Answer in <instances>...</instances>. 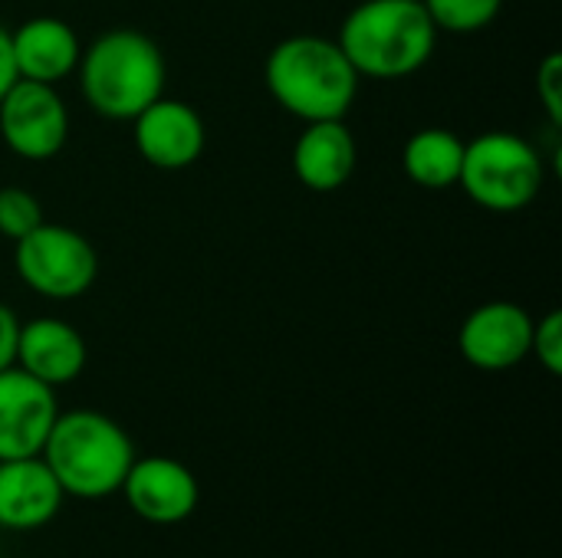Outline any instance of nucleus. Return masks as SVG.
<instances>
[{
    "label": "nucleus",
    "instance_id": "f257e3e1",
    "mask_svg": "<svg viewBox=\"0 0 562 558\" xmlns=\"http://www.w3.org/2000/svg\"><path fill=\"white\" fill-rule=\"evenodd\" d=\"M263 79L280 109L303 122H326L349 115L362 76L336 39L300 33L270 49Z\"/></svg>",
    "mask_w": 562,
    "mask_h": 558
},
{
    "label": "nucleus",
    "instance_id": "f03ea898",
    "mask_svg": "<svg viewBox=\"0 0 562 558\" xmlns=\"http://www.w3.org/2000/svg\"><path fill=\"white\" fill-rule=\"evenodd\" d=\"M79 89L92 112L112 122H132L165 95V56L142 30H105L79 56Z\"/></svg>",
    "mask_w": 562,
    "mask_h": 558
},
{
    "label": "nucleus",
    "instance_id": "7ed1b4c3",
    "mask_svg": "<svg viewBox=\"0 0 562 558\" xmlns=\"http://www.w3.org/2000/svg\"><path fill=\"white\" fill-rule=\"evenodd\" d=\"M56 483L72 500H105L122 490L135 460L132 437L102 411H59L40 451Z\"/></svg>",
    "mask_w": 562,
    "mask_h": 558
},
{
    "label": "nucleus",
    "instance_id": "20e7f679",
    "mask_svg": "<svg viewBox=\"0 0 562 558\" xmlns=\"http://www.w3.org/2000/svg\"><path fill=\"white\" fill-rule=\"evenodd\" d=\"M336 43L359 76L402 79L431 59L438 26L422 0H362L342 20Z\"/></svg>",
    "mask_w": 562,
    "mask_h": 558
},
{
    "label": "nucleus",
    "instance_id": "39448f33",
    "mask_svg": "<svg viewBox=\"0 0 562 558\" xmlns=\"http://www.w3.org/2000/svg\"><path fill=\"white\" fill-rule=\"evenodd\" d=\"M458 184L484 210L514 214L537 201L543 187V158L514 132H484L474 141H464Z\"/></svg>",
    "mask_w": 562,
    "mask_h": 558
},
{
    "label": "nucleus",
    "instance_id": "423d86ee",
    "mask_svg": "<svg viewBox=\"0 0 562 558\" xmlns=\"http://www.w3.org/2000/svg\"><path fill=\"white\" fill-rule=\"evenodd\" d=\"M13 243H16L13 263L20 280L46 299H59V303L79 299L92 289L99 276V257L92 243L72 227L43 220L40 227H33L26 237Z\"/></svg>",
    "mask_w": 562,
    "mask_h": 558
},
{
    "label": "nucleus",
    "instance_id": "0eeeda50",
    "mask_svg": "<svg viewBox=\"0 0 562 558\" xmlns=\"http://www.w3.org/2000/svg\"><path fill=\"white\" fill-rule=\"evenodd\" d=\"M0 138L23 161H49L69 138V112L56 86L16 79L0 99Z\"/></svg>",
    "mask_w": 562,
    "mask_h": 558
},
{
    "label": "nucleus",
    "instance_id": "6e6552de",
    "mask_svg": "<svg viewBox=\"0 0 562 558\" xmlns=\"http://www.w3.org/2000/svg\"><path fill=\"white\" fill-rule=\"evenodd\" d=\"M128 503V510L151 523V526H178L188 516H194L198 500H201V487L198 477L175 457H135L122 490H119Z\"/></svg>",
    "mask_w": 562,
    "mask_h": 558
},
{
    "label": "nucleus",
    "instance_id": "1a4fd4ad",
    "mask_svg": "<svg viewBox=\"0 0 562 558\" xmlns=\"http://www.w3.org/2000/svg\"><path fill=\"white\" fill-rule=\"evenodd\" d=\"M59 414L56 388L36 382L23 368L0 372V460L40 457Z\"/></svg>",
    "mask_w": 562,
    "mask_h": 558
},
{
    "label": "nucleus",
    "instance_id": "9d476101",
    "mask_svg": "<svg viewBox=\"0 0 562 558\" xmlns=\"http://www.w3.org/2000/svg\"><path fill=\"white\" fill-rule=\"evenodd\" d=\"M533 319L517 303H484L477 306L461 332L458 349L468 365L481 372H510L530 355Z\"/></svg>",
    "mask_w": 562,
    "mask_h": 558
},
{
    "label": "nucleus",
    "instance_id": "9b49d317",
    "mask_svg": "<svg viewBox=\"0 0 562 558\" xmlns=\"http://www.w3.org/2000/svg\"><path fill=\"white\" fill-rule=\"evenodd\" d=\"M135 148L138 155L161 171H184L191 168L207 141L204 122L194 105L181 99H155L135 118Z\"/></svg>",
    "mask_w": 562,
    "mask_h": 558
},
{
    "label": "nucleus",
    "instance_id": "f8f14e48",
    "mask_svg": "<svg viewBox=\"0 0 562 558\" xmlns=\"http://www.w3.org/2000/svg\"><path fill=\"white\" fill-rule=\"evenodd\" d=\"M63 500L66 493L43 457L0 460V529H43L59 516Z\"/></svg>",
    "mask_w": 562,
    "mask_h": 558
},
{
    "label": "nucleus",
    "instance_id": "ddd939ff",
    "mask_svg": "<svg viewBox=\"0 0 562 558\" xmlns=\"http://www.w3.org/2000/svg\"><path fill=\"white\" fill-rule=\"evenodd\" d=\"M89 362L86 339L63 319H33L20 322L16 335V358L13 365L33 375L36 382L59 388L82 375Z\"/></svg>",
    "mask_w": 562,
    "mask_h": 558
},
{
    "label": "nucleus",
    "instance_id": "4468645a",
    "mask_svg": "<svg viewBox=\"0 0 562 558\" xmlns=\"http://www.w3.org/2000/svg\"><path fill=\"white\" fill-rule=\"evenodd\" d=\"M10 46L16 76L46 86H56L59 79L76 72L82 56L76 30L59 16H33L20 23L16 30H10Z\"/></svg>",
    "mask_w": 562,
    "mask_h": 558
},
{
    "label": "nucleus",
    "instance_id": "2eb2a0df",
    "mask_svg": "<svg viewBox=\"0 0 562 558\" xmlns=\"http://www.w3.org/2000/svg\"><path fill=\"white\" fill-rule=\"evenodd\" d=\"M356 161L359 148L352 132L346 128V118L306 122L303 135L293 145V171L316 194L339 191L356 174Z\"/></svg>",
    "mask_w": 562,
    "mask_h": 558
},
{
    "label": "nucleus",
    "instance_id": "dca6fc26",
    "mask_svg": "<svg viewBox=\"0 0 562 558\" xmlns=\"http://www.w3.org/2000/svg\"><path fill=\"white\" fill-rule=\"evenodd\" d=\"M464 164V141L448 128H422L408 138L402 151L405 174L428 191L454 187Z\"/></svg>",
    "mask_w": 562,
    "mask_h": 558
},
{
    "label": "nucleus",
    "instance_id": "f3484780",
    "mask_svg": "<svg viewBox=\"0 0 562 558\" xmlns=\"http://www.w3.org/2000/svg\"><path fill=\"white\" fill-rule=\"evenodd\" d=\"M438 33H477L494 23L504 0H422Z\"/></svg>",
    "mask_w": 562,
    "mask_h": 558
},
{
    "label": "nucleus",
    "instance_id": "a211bd4d",
    "mask_svg": "<svg viewBox=\"0 0 562 558\" xmlns=\"http://www.w3.org/2000/svg\"><path fill=\"white\" fill-rule=\"evenodd\" d=\"M40 224H43V204L36 201V194L13 184L0 187V234L7 240H20Z\"/></svg>",
    "mask_w": 562,
    "mask_h": 558
},
{
    "label": "nucleus",
    "instance_id": "6ab92c4d",
    "mask_svg": "<svg viewBox=\"0 0 562 558\" xmlns=\"http://www.w3.org/2000/svg\"><path fill=\"white\" fill-rule=\"evenodd\" d=\"M530 352L537 355V362L550 372L562 375V312L553 309L547 312L540 322H533V342Z\"/></svg>",
    "mask_w": 562,
    "mask_h": 558
},
{
    "label": "nucleus",
    "instance_id": "aec40b11",
    "mask_svg": "<svg viewBox=\"0 0 562 558\" xmlns=\"http://www.w3.org/2000/svg\"><path fill=\"white\" fill-rule=\"evenodd\" d=\"M537 95L547 109V115L560 125L562 122V56L550 53L537 69Z\"/></svg>",
    "mask_w": 562,
    "mask_h": 558
},
{
    "label": "nucleus",
    "instance_id": "412c9836",
    "mask_svg": "<svg viewBox=\"0 0 562 558\" xmlns=\"http://www.w3.org/2000/svg\"><path fill=\"white\" fill-rule=\"evenodd\" d=\"M16 335H20V319L10 306L0 303V372L13 365L16 358Z\"/></svg>",
    "mask_w": 562,
    "mask_h": 558
},
{
    "label": "nucleus",
    "instance_id": "4be33fe9",
    "mask_svg": "<svg viewBox=\"0 0 562 558\" xmlns=\"http://www.w3.org/2000/svg\"><path fill=\"white\" fill-rule=\"evenodd\" d=\"M16 62H13V46H10V30L0 26V99L3 92L16 82Z\"/></svg>",
    "mask_w": 562,
    "mask_h": 558
}]
</instances>
